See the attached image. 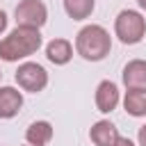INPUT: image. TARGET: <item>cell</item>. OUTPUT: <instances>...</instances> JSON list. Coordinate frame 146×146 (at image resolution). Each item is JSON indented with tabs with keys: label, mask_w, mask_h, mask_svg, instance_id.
Returning <instances> with one entry per match:
<instances>
[{
	"label": "cell",
	"mask_w": 146,
	"mask_h": 146,
	"mask_svg": "<svg viewBox=\"0 0 146 146\" xmlns=\"http://www.w3.org/2000/svg\"><path fill=\"white\" fill-rule=\"evenodd\" d=\"M43 39H41V30H32V27H14L7 36L0 39V59L2 62H21L32 57L39 48H41Z\"/></svg>",
	"instance_id": "obj_1"
},
{
	"label": "cell",
	"mask_w": 146,
	"mask_h": 146,
	"mask_svg": "<svg viewBox=\"0 0 146 146\" xmlns=\"http://www.w3.org/2000/svg\"><path fill=\"white\" fill-rule=\"evenodd\" d=\"M112 50V36L103 25L89 23L75 34V52L84 62H100Z\"/></svg>",
	"instance_id": "obj_2"
},
{
	"label": "cell",
	"mask_w": 146,
	"mask_h": 146,
	"mask_svg": "<svg viewBox=\"0 0 146 146\" xmlns=\"http://www.w3.org/2000/svg\"><path fill=\"white\" fill-rule=\"evenodd\" d=\"M114 36L123 46H135L146 36V18L137 9H121L114 18Z\"/></svg>",
	"instance_id": "obj_3"
},
{
	"label": "cell",
	"mask_w": 146,
	"mask_h": 146,
	"mask_svg": "<svg viewBox=\"0 0 146 146\" xmlns=\"http://www.w3.org/2000/svg\"><path fill=\"white\" fill-rule=\"evenodd\" d=\"M14 80L21 91L39 94L48 87V71L36 62H23V64H18V68L14 73Z\"/></svg>",
	"instance_id": "obj_4"
},
{
	"label": "cell",
	"mask_w": 146,
	"mask_h": 146,
	"mask_svg": "<svg viewBox=\"0 0 146 146\" xmlns=\"http://www.w3.org/2000/svg\"><path fill=\"white\" fill-rule=\"evenodd\" d=\"M14 18L18 27L41 30L48 23V7L43 0H21L14 9Z\"/></svg>",
	"instance_id": "obj_5"
},
{
	"label": "cell",
	"mask_w": 146,
	"mask_h": 146,
	"mask_svg": "<svg viewBox=\"0 0 146 146\" xmlns=\"http://www.w3.org/2000/svg\"><path fill=\"white\" fill-rule=\"evenodd\" d=\"M94 103H96V110L100 114H112L121 103V91H119L116 82L100 80L96 87V94H94Z\"/></svg>",
	"instance_id": "obj_6"
},
{
	"label": "cell",
	"mask_w": 146,
	"mask_h": 146,
	"mask_svg": "<svg viewBox=\"0 0 146 146\" xmlns=\"http://www.w3.org/2000/svg\"><path fill=\"white\" fill-rule=\"evenodd\" d=\"M121 80H123L125 89L146 91V59H130L123 66Z\"/></svg>",
	"instance_id": "obj_7"
},
{
	"label": "cell",
	"mask_w": 146,
	"mask_h": 146,
	"mask_svg": "<svg viewBox=\"0 0 146 146\" xmlns=\"http://www.w3.org/2000/svg\"><path fill=\"white\" fill-rule=\"evenodd\" d=\"M46 57H48L50 64L64 66V64H68L73 59V43L68 39L57 36V39H52V41L46 43Z\"/></svg>",
	"instance_id": "obj_8"
},
{
	"label": "cell",
	"mask_w": 146,
	"mask_h": 146,
	"mask_svg": "<svg viewBox=\"0 0 146 146\" xmlns=\"http://www.w3.org/2000/svg\"><path fill=\"white\" fill-rule=\"evenodd\" d=\"M23 107V91L16 87H0V119H14Z\"/></svg>",
	"instance_id": "obj_9"
},
{
	"label": "cell",
	"mask_w": 146,
	"mask_h": 146,
	"mask_svg": "<svg viewBox=\"0 0 146 146\" xmlns=\"http://www.w3.org/2000/svg\"><path fill=\"white\" fill-rule=\"evenodd\" d=\"M119 137H121V135H119L116 125H114L110 119H100V121H96V123L89 128V139H91L96 146H112Z\"/></svg>",
	"instance_id": "obj_10"
},
{
	"label": "cell",
	"mask_w": 146,
	"mask_h": 146,
	"mask_svg": "<svg viewBox=\"0 0 146 146\" xmlns=\"http://www.w3.org/2000/svg\"><path fill=\"white\" fill-rule=\"evenodd\" d=\"M52 139V123L50 121H32L25 130V141L30 146H46Z\"/></svg>",
	"instance_id": "obj_11"
},
{
	"label": "cell",
	"mask_w": 146,
	"mask_h": 146,
	"mask_svg": "<svg viewBox=\"0 0 146 146\" xmlns=\"http://www.w3.org/2000/svg\"><path fill=\"white\" fill-rule=\"evenodd\" d=\"M62 2L66 16L73 21H87L96 9V0H62Z\"/></svg>",
	"instance_id": "obj_12"
},
{
	"label": "cell",
	"mask_w": 146,
	"mask_h": 146,
	"mask_svg": "<svg viewBox=\"0 0 146 146\" xmlns=\"http://www.w3.org/2000/svg\"><path fill=\"white\" fill-rule=\"evenodd\" d=\"M123 110L139 119V116H146V91H135V89H128L125 96H123Z\"/></svg>",
	"instance_id": "obj_13"
},
{
	"label": "cell",
	"mask_w": 146,
	"mask_h": 146,
	"mask_svg": "<svg viewBox=\"0 0 146 146\" xmlns=\"http://www.w3.org/2000/svg\"><path fill=\"white\" fill-rule=\"evenodd\" d=\"M137 146H146V123L139 125V130H137Z\"/></svg>",
	"instance_id": "obj_14"
},
{
	"label": "cell",
	"mask_w": 146,
	"mask_h": 146,
	"mask_svg": "<svg viewBox=\"0 0 146 146\" xmlns=\"http://www.w3.org/2000/svg\"><path fill=\"white\" fill-rule=\"evenodd\" d=\"M112 146H137V144H135L130 137H119V139H116Z\"/></svg>",
	"instance_id": "obj_15"
},
{
	"label": "cell",
	"mask_w": 146,
	"mask_h": 146,
	"mask_svg": "<svg viewBox=\"0 0 146 146\" xmlns=\"http://www.w3.org/2000/svg\"><path fill=\"white\" fill-rule=\"evenodd\" d=\"M7 23H9V18H7V14H5L2 9H0V34H2L5 30H7Z\"/></svg>",
	"instance_id": "obj_16"
},
{
	"label": "cell",
	"mask_w": 146,
	"mask_h": 146,
	"mask_svg": "<svg viewBox=\"0 0 146 146\" xmlns=\"http://www.w3.org/2000/svg\"><path fill=\"white\" fill-rule=\"evenodd\" d=\"M137 5H139V9H141V11H146V0H137Z\"/></svg>",
	"instance_id": "obj_17"
},
{
	"label": "cell",
	"mask_w": 146,
	"mask_h": 146,
	"mask_svg": "<svg viewBox=\"0 0 146 146\" xmlns=\"http://www.w3.org/2000/svg\"><path fill=\"white\" fill-rule=\"evenodd\" d=\"M0 80H2V71H0Z\"/></svg>",
	"instance_id": "obj_18"
},
{
	"label": "cell",
	"mask_w": 146,
	"mask_h": 146,
	"mask_svg": "<svg viewBox=\"0 0 146 146\" xmlns=\"http://www.w3.org/2000/svg\"><path fill=\"white\" fill-rule=\"evenodd\" d=\"M25 146H30V144H25Z\"/></svg>",
	"instance_id": "obj_19"
}]
</instances>
